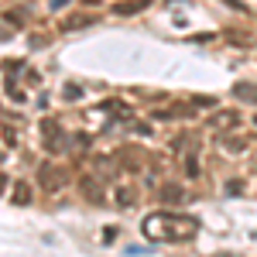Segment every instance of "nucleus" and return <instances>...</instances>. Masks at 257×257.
<instances>
[{
	"instance_id": "obj_16",
	"label": "nucleus",
	"mask_w": 257,
	"mask_h": 257,
	"mask_svg": "<svg viewBox=\"0 0 257 257\" xmlns=\"http://www.w3.org/2000/svg\"><path fill=\"white\" fill-rule=\"evenodd\" d=\"M96 4H103V0H82V7H96Z\"/></svg>"
},
{
	"instance_id": "obj_4",
	"label": "nucleus",
	"mask_w": 257,
	"mask_h": 257,
	"mask_svg": "<svg viewBox=\"0 0 257 257\" xmlns=\"http://www.w3.org/2000/svg\"><path fill=\"white\" fill-rule=\"evenodd\" d=\"M151 0H127V4H113V14L117 18H131V14H141Z\"/></svg>"
},
{
	"instance_id": "obj_14",
	"label": "nucleus",
	"mask_w": 257,
	"mask_h": 257,
	"mask_svg": "<svg viewBox=\"0 0 257 257\" xmlns=\"http://www.w3.org/2000/svg\"><path fill=\"white\" fill-rule=\"evenodd\" d=\"M120 196H117V202L120 206H131V202H134V196H131V189H117Z\"/></svg>"
},
{
	"instance_id": "obj_8",
	"label": "nucleus",
	"mask_w": 257,
	"mask_h": 257,
	"mask_svg": "<svg viewBox=\"0 0 257 257\" xmlns=\"http://www.w3.org/2000/svg\"><path fill=\"white\" fill-rule=\"evenodd\" d=\"M28 202H31V192H28L24 182H18V185H14V206H28Z\"/></svg>"
},
{
	"instance_id": "obj_12",
	"label": "nucleus",
	"mask_w": 257,
	"mask_h": 257,
	"mask_svg": "<svg viewBox=\"0 0 257 257\" xmlns=\"http://www.w3.org/2000/svg\"><path fill=\"white\" fill-rule=\"evenodd\" d=\"M237 123V113H219V117H213V127H233Z\"/></svg>"
},
{
	"instance_id": "obj_11",
	"label": "nucleus",
	"mask_w": 257,
	"mask_h": 257,
	"mask_svg": "<svg viewBox=\"0 0 257 257\" xmlns=\"http://www.w3.org/2000/svg\"><path fill=\"white\" fill-rule=\"evenodd\" d=\"M103 110H106V113H113V117H131V110H127V106H123V103H106V106H103Z\"/></svg>"
},
{
	"instance_id": "obj_17",
	"label": "nucleus",
	"mask_w": 257,
	"mask_h": 257,
	"mask_svg": "<svg viewBox=\"0 0 257 257\" xmlns=\"http://www.w3.org/2000/svg\"><path fill=\"white\" fill-rule=\"evenodd\" d=\"M4 185H7V178H0V189H4Z\"/></svg>"
},
{
	"instance_id": "obj_3",
	"label": "nucleus",
	"mask_w": 257,
	"mask_h": 257,
	"mask_svg": "<svg viewBox=\"0 0 257 257\" xmlns=\"http://www.w3.org/2000/svg\"><path fill=\"white\" fill-rule=\"evenodd\" d=\"M41 131L48 134V138H45L48 151H65V148H69V141H65V134H62V127H55V120H45Z\"/></svg>"
},
{
	"instance_id": "obj_1",
	"label": "nucleus",
	"mask_w": 257,
	"mask_h": 257,
	"mask_svg": "<svg viewBox=\"0 0 257 257\" xmlns=\"http://www.w3.org/2000/svg\"><path fill=\"white\" fill-rule=\"evenodd\" d=\"M141 233L151 243H185L199 233V219L185 213H151L141 223Z\"/></svg>"
},
{
	"instance_id": "obj_7",
	"label": "nucleus",
	"mask_w": 257,
	"mask_h": 257,
	"mask_svg": "<svg viewBox=\"0 0 257 257\" xmlns=\"http://www.w3.org/2000/svg\"><path fill=\"white\" fill-rule=\"evenodd\" d=\"M233 93H237V99H243V103H257V86L237 82V86H233Z\"/></svg>"
},
{
	"instance_id": "obj_9",
	"label": "nucleus",
	"mask_w": 257,
	"mask_h": 257,
	"mask_svg": "<svg viewBox=\"0 0 257 257\" xmlns=\"http://www.w3.org/2000/svg\"><path fill=\"white\" fill-rule=\"evenodd\" d=\"M161 202H182V189L178 185H165L161 189Z\"/></svg>"
},
{
	"instance_id": "obj_6",
	"label": "nucleus",
	"mask_w": 257,
	"mask_h": 257,
	"mask_svg": "<svg viewBox=\"0 0 257 257\" xmlns=\"http://www.w3.org/2000/svg\"><path fill=\"white\" fill-rule=\"evenodd\" d=\"M79 189H82V196H89L93 202H103V192H99V182H96V178H82Z\"/></svg>"
},
{
	"instance_id": "obj_5",
	"label": "nucleus",
	"mask_w": 257,
	"mask_h": 257,
	"mask_svg": "<svg viewBox=\"0 0 257 257\" xmlns=\"http://www.w3.org/2000/svg\"><path fill=\"white\" fill-rule=\"evenodd\" d=\"M79 28H93V18H86V14H72V18L62 21V31H79Z\"/></svg>"
},
{
	"instance_id": "obj_15",
	"label": "nucleus",
	"mask_w": 257,
	"mask_h": 257,
	"mask_svg": "<svg viewBox=\"0 0 257 257\" xmlns=\"http://www.w3.org/2000/svg\"><path fill=\"white\" fill-rule=\"evenodd\" d=\"M69 0H52V11H59V7H65Z\"/></svg>"
},
{
	"instance_id": "obj_2",
	"label": "nucleus",
	"mask_w": 257,
	"mask_h": 257,
	"mask_svg": "<svg viewBox=\"0 0 257 257\" xmlns=\"http://www.w3.org/2000/svg\"><path fill=\"white\" fill-rule=\"evenodd\" d=\"M38 185L45 192H59L62 185H65V172H62L59 165H52V161H41L38 165Z\"/></svg>"
},
{
	"instance_id": "obj_10",
	"label": "nucleus",
	"mask_w": 257,
	"mask_h": 257,
	"mask_svg": "<svg viewBox=\"0 0 257 257\" xmlns=\"http://www.w3.org/2000/svg\"><path fill=\"white\" fill-rule=\"evenodd\" d=\"M62 96L69 99V103H76V99H82V86H76V82H69V86L62 89Z\"/></svg>"
},
{
	"instance_id": "obj_13",
	"label": "nucleus",
	"mask_w": 257,
	"mask_h": 257,
	"mask_svg": "<svg viewBox=\"0 0 257 257\" xmlns=\"http://www.w3.org/2000/svg\"><path fill=\"white\" fill-rule=\"evenodd\" d=\"M185 175H189V178H196V175H199V161H196V155H189V158H185Z\"/></svg>"
}]
</instances>
